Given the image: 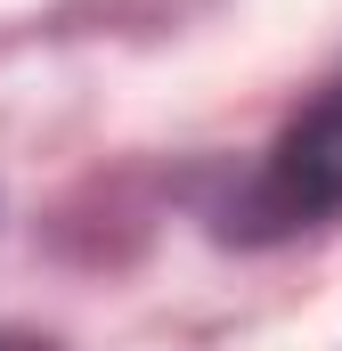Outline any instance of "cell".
Returning <instances> with one entry per match:
<instances>
[{"label":"cell","instance_id":"1","mask_svg":"<svg viewBox=\"0 0 342 351\" xmlns=\"http://www.w3.org/2000/svg\"><path fill=\"white\" fill-rule=\"evenodd\" d=\"M326 213H342V82H326L285 123V139L269 147L261 188H253L261 229H310Z\"/></svg>","mask_w":342,"mask_h":351}]
</instances>
